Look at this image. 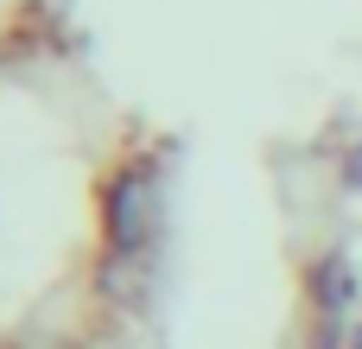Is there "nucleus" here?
<instances>
[{"label":"nucleus","mask_w":362,"mask_h":349,"mask_svg":"<svg viewBox=\"0 0 362 349\" xmlns=\"http://www.w3.org/2000/svg\"><path fill=\"white\" fill-rule=\"evenodd\" d=\"M159 216H165V203H159V172L153 165H121L102 184V235H108V248H121V254L153 248Z\"/></svg>","instance_id":"1"},{"label":"nucleus","mask_w":362,"mask_h":349,"mask_svg":"<svg viewBox=\"0 0 362 349\" xmlns=\"http://www.w3.org/2000/svg\"><path fill=\"white\" fill-rule=\"evenodd\" d=\"M95 292L108 299V305H146V292H153V248H140V254H121V248H108L102 261H95Z\"/></svg>","instance_id":"2"},{"label":"nucleus","mask_w":362,"mask_h":349,"mask_svg":"<svg viewBox=\"0 0 362 349\" xmlns=\"http://www.w3.org/2000/svg\"><path fill=\"white\" fill-rule=\"evenodd\" d=\"M305 292H312V305H318V318H344L350 305H356V267H350V254H318L312 261V273H305Z\"/></svg>","instance_id":"3"},{"label":"nucleus","mask_w":362,"mask_h":349,"mask_svg":"<svg viewBox=\"0 0 362 349\" xmlns=\"http://www.w3.org/2000/svg\"><path fill=\"white\" fill-rule=\"evenodd\" d=\"M337 178H344V191H356V197H362V140L350 146V153H344V165H337Z\"/></svg>","instance_id":"4"},{"label":"nucleus","mask_w":362,"mask_h":349,"mask_svg":"<svg viewBox=\"0 0 362 349\" xmlns=\"http://www.w3.org/2000/svg\"><path fill=\"white\" fill-rule=\"evenodd\" d=\"M344 349H362V324H356V331H350V343H344Z\"/></svg>","instance_id":"5"}]
</instances>
